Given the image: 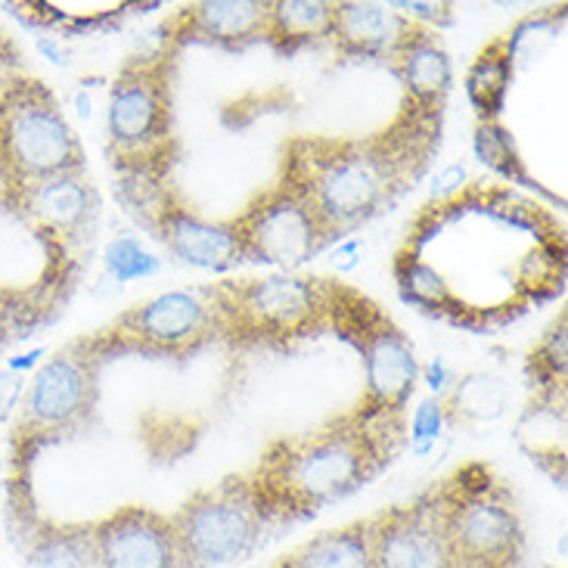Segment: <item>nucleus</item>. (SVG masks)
<instances>
[{"label":"nucleus","instance_id":"obj_2","mask_svg":"<svg viewBox=\"0 0 568 568\" xmlns=\"http://www.w3.org/2000/svg\"><path fill=\"white\" fill-rule=\"evenodd\" d=\"M404 442V414L361 407L307 435L283 438L252 473L267 528L295 523L364 488Z\"/></svg>","mask_w":568,"mask_h":568},{"label":"nucleus","instance_id":"obj_23","mask_svg":"<svg viewBox=\"0 0 568 568\" xmlns=\"http://www.w3.org/2000/svg\"><path fill=\"white\" fill-rule=\"evenodd\" d=\"M509 78H513V38H504V41H494L488 50H481V57L466 78V91L485 119L497 115L504 106Z\"/></svg>","mask_w":568,"mask_h":568},{"label":"nucleus","instance_id":"obj_7","mask_svg":"<svg viewBox=\"0 0 568 568\" xmlns=\"http://www.w3.org/2000/svg\"><path fill=\"white\" fill-rule=\"evenodd\" d=\"M221 333H227V323L217 292H162L143 305L128 307L91 342L103 357L112 352L184 357Z\"/></svg>","mask_w":568,"mask_h":568},{"label":"nucleus","instance_id":"obj_22","mask_svg":"<svg viewBox=\"0 0 568 568\" xmlns=\"http://www.w3.org/2000/svg\"><path fill=\"white\" fill-rule=\"evenodd\" d=\"M509 404V388L500 376L494 373H466L463 379L450 385L445 416L450 423H466V426H481L504 416Z\"/></svg>","mask_w":568,"mask_h":568},{"label":"nucleus","instance_id":"obj_30","mask_svg":"<svg viewBox=\"0 0 568 568\" xmlns=\"http://www.w3.org/2000/svg\"><path fill=\"white\" fill-rule=\"evenodd\" d=\"M463 181H466V169H460V165H450V169H445L438 178H435L432 200H445V196H450V193H457V190L463 186Z\"/></svg>","mask_w":568,"mask_h":568},{"label":"nucleus","instance_id":"obj_8","mask_svg":"<svg viewBox=\"0 0 568 568\" xmlns=\"http://www.w3.org/2000/svg\"><path fill=\"white\" fill-rule=\"evenodd\" d=\"M215 292L221 298L227 333L267 338L311 333L333 311V295H336V290L321 280L292 277V274L227 283Z\"/></svg>","mask_w":568,"mask_h":568},{"label":"nucleus","instance_id":"obj_21","mask_svg":"<svg viewBox=\"0 0 568 568\" xmlns=\"http://www.w3.org/2000/svg\"><path fill=\"white\" fill-rule=\"evenodd\" d=\"M22 538L31 568H93V525H38Z\"/></svg>","mask_w":568,"mask_h":568},{"label":"nucleus","instance_id":"obj_9","mask_svg":"<svg viewBox=\"0 0 568 568\" xmlns=\"http://www.w3.org/2000/svg\"><path fill=\"white\" fill-rule=\"evenodd\" d=\"M231 227L243 258L280 267L305 264L333 240L290 171L280 184L271 186L243 215L231 221Z\"/></svg>","mask_w":568,"mask_h":568},{"label":"nucleus","instance_id":"obj_31","mask_svg":"<svg viewBox=\"0 0 568 568\" xmlns=\"http://www.w3.org/2000/svg\"><path fill=\"white\" fill-rule=\"evenodd\" d=\"M426 379H429V388L435 392V395H442V392L447 388V383H454V379L447 376V369H445V364H442V361H435V364L426 369Z\"/></svg>","mask_w":568,"mask_h":568},{"label":"nucleus","instance_id":"obj_24","mask_svg":"<svg viewBox=\"0 0 568 568\" xmlns=\"http://www.w3.org/2000/svg\"><path fill=\"white\" fill-rule=\"evenodd\" d=\"M568 354V336H566V314L554 323V329L540 338V345L531 354V369H535V379H538L540 392H550V388H566V361Z\"/></svg>","mask_w":568,"mask_h":568},{"label":"nucleus","instance_id":"obj_16","mask_svg":"<svg viewBox=\"0 0 568 568\" xmlns=\"http://www.w3.org/2000/svg\"><path fill=\"white\" fill-rule=\"evenodd\" d=\"M174 41L246 47L267 41V0H202L174 16Z\"/></svg>","mask_w":568,"mask_h":568},{"label":"nucleus","instance_id":"obj_4","mask_svg":"<svg viewBox=\"0 0 568 568\" xmlns=\"http://www.w3.org/2000/svg\"><path fill=\"white\" fill-rule=\"evenodd\" d=\"M174 47L134 57L112 81L106 109L109 153L134 178L159 174L174 150Z\"/></svg>","mask_w":568,"mask_h":568},{"label":"nucleus","instance_id":"obj_15","mask_svg":"<svg viewBox=\"0 0 568 568\" xmlns=\"http://www.w3.org/2000/svg\"><path fill=\"white\" fill-rule=\"evenodd\" d=\"M10 205H16V212L34 221L41 231L53 233L62 246L84 243L93 233L97 212H100L97 190L84 171L60 174V178L26 186L19 193H10Z\"/></svg>","mask_w":568,"mask_h":568},{"label":"nucleus","instance_id":"obj_20","mask_svg":"<svg viewBox=\"0 0 568 568\" xmlns=\"http://www.w3.org/2000/svg\"><path fill=\"white\" fill-rule=\"evenodd\" d=\"M336 3L329 0H274L267 3V41L295 50L307 41L329 38Z\"/></svg>","mask_w":568,"mask_h":568},{"label":"nucleus","instance_id":"obj_1","mask_svg":"<svg viewBox=\"0 0 568 568\" xmlns=\"http://www.w3.org/2000/svg\"><path fill=\"white\" fill-rule=\"evenodd\" d=\"M438 115L407 103V112L383 134L367 140H314L290 159L292 178L302 184L329 236L379 215L416 181L438 146Z\"/></svg>","mask_w":568,"mask_h":568},{"label":"nucleus","instance_id":"obj_32","mask_svg":"<svg viewBox=\"0 0 568 568\" xmlns=\"http://www.w3.org/2000/svg\"><path fill=\"white\" fill-rule=\"evenodd\" d=\"M3 338H7V323H3V314H0V345H3Z\"/></svg>","mask_w":568,"mask_h":568},{"label":"nucleus","instance_id":"obj_12","mask_svg":"<svg viewBox=\"0 0 568 568\" xmlns=\"http://www.w3.org/2000/svg\"><path fill=\"white\" fill-rule=\"evenodd\" d=\"M134 215L143 217V224L162 240V246L169 248L174 258L193 267L224 271L243 262V252L231 224L205 221L196 212H190L181 200L165 196L159 186L153 193L134 200Z\"/></svg>","mask_w":568,"mask_h":568},{"label":"nucleus","instance_id":"obj_14","mask_svg":"<svg viewBox=\"0 0 568 568\" xmlns=\"http://www.w3.org/2000/svg\"><path fill=\"white\" fill-rule=\"evenodd\" d=\"M93 568H181L169 516L124 507L93 525Z\"/></svg>","mask_w":568,"mask_h":568},{"label":"nucleus","instance_id":"obj_19","mask_svg":"<svg viewBox=\"0 0 568 568\" xmlns=\"http://www.w3.org/2000/svg\"><path fill=\"white\" fill-rule=\"evenodd\" d=\"M274 568H373L369 523L364 519L336 531H323Z\"/></svg>","mask_w":568,"mask_h":568},{"label":"nucleus","instance_id":"obj_28","mask_svg":"<svg viewBox=\"0 0 568 568\" xmlns=\"http://www.w3.org/2000/svg\"><path fill=\"white\" fill-rule=\"evenodd\" d=\"M478 155L494 165V169H500L504 174H509V162H513V153H509V138L500 131V128H494V124H481L478 128V138H476Z\"/></svg>","mask_w":568,"mask_h":568},{"label":"nucleus","instance_id":"obj_27","mask_svg":"<svg viewBox=\"0 0 568 568\" xmlns=\"http://www.w3.org/2000/svg\"><path fill=\"white\" fill-rule=\"evenodd\" d=\"M404 286H407V292L414 295L416 302H426V305H442L447 298L445 280L419 262H410L407 274H404Z\"/></svg>","mask_w":568,"mask_h":568},{"label":"nucleus","instance_id":"obj_29","mask_svg":"<svg viewBox=\"0 0 568 568\" xmlns=\"http://www.w3.org/2000/svg\"><path fill=\"white\" fill-rule=\"evenodd\" d=\"M22 75V62H19V50H16L13 38L0 29V88L10 81V78Z\"/></svg>","mask_w":568,"mask_h":568},{"label":"nucleus","instance_id":"obj_13","mask_svg":"<svg viewBox=\"0 0 568 568\" xmlns=\"http://www.w3.org/2000/svg\"><path fill=\"white\" fill-rule=\"evenodd\" d=\"M367 523L373 568H460L442 531L435 494Z\"/></svg>","mask_w":568,"mask_h":568},{"label":"nucleus","instance_id":"obj_17","mask_svg":"<svg viewBox=\"0 0 568 568\" xmlns=\"http://www.w3.org/2000/svg\"><path fill=\"white\" fill-rule=\"evenodd\" d=\"M388 62L407 88V97H410L407 103L442 112L454 72H450V57H447L445 44L438 41L435 31L414 26L392 50Z\"/></svg>","mask_w":568,"mask_h":568},{"label":"nucleus","instance_id":"obj_5","mask_svg":"<svg viewBox=\"0 0 568 568\" xmlns=\"http://www.w3.org/2000/svg\"><path fill=\"white\" fill-rule=\"evenodd\" d=\"M181 568H227L255 554L267 531L252 478H224L169 516Z\"/></svg>","mask_w":568,"mask_h":568},{"label":"nucleus","instance_id":"obj_26","mask_svg":"<svg viewBox=\"0 0 568 568\" xmlns=\"http://www.w3.org/2000/svg\"><path fill=\"white\" fill-rule=\"evenodd\" d=\"M447 426L445 404L438 398L419 400L414 407V416H410V447L416 454H426L435 447V442L442 438V432Z\"/></svg>","mask_w":568,"mask_h":568},{"label":"nucleus","instance_id":"obj_10","mask_svg":"<svg viewBox=\"0 0 568 568\" xmlns=\"http://www.w3.org/2000/svg\"><path fill=\"white\" fill-rule=\"evenodd\" d=\"M100 361L103 354L93 348L91 338L72 342L65 352L50 357L31 379L19 416V435L34 442L78 429L97 404Z\"/></svg>","mask_w":568,"mask_h":568},{"label":"nucleus","instance_id":"obj_18","mask_svg":"<svg viewBox=\"0 0 568 568\" xmlns=\"http://www.w3.org/2000/svg\"><path fill=\"white\" fill-rule=\"evenodd\" d=\"M410 29L414 22L404 19L395 3L348 0L336 3L329 38L348 57H392V50Z\"/></svg>","mask_w":568,"mask_h":568},{"label":"nucleus","instance_id":"obj_25","mask_svg":"<svg viewBox=\"0 0 568 568\" xmlns=\"http://www.w3.org/2000/svg\"><path fill=\"white\" fill-rule=\"evenodd\" d=\"M109 271L119 280H134V277H150L159 271V258H153L146 248L140 246L138 240H115L106 252Z\"/></svg>","mask_w":568,"mask_h":568},{"label":"nucleus","instance_id":"obj_6","mask_svg":"<svg viewBox=\"0 0 568 568\" xmlns=\"http://www.w3.org/2000/svg\"><path fill=\"white\" fill-rule=\"evenodd\" d=\"M435 500L457 566L523 568L525 531L519 509L507 488L488 478V473H478V481L450 478L447 488L435 491Z\"/></svg>","mask_w":568,"mask_h":568},{"label":"nucleus","instance_id":"obj_3","mask_svg":"<svg viewBox=\"0 0 568 568\" xmlns=\"http://www.w3.org/2000/svg\"><path fill=\"white\" fill-rule=\"evenodd\" d=\"M84 171L81 140L44 81L16 75L0 88V184L7 193Z\"/></svg>","mask_w":568,"mask_h":568},{"label":"nucleus","instance_id":"obj_11","mask_svg":"<svg viewBox=\"0 0 568 568\" xmlns=\"http://www.w3.org/2000/svg\"><path fill=\"white\" fill-rule=\"evenodd\" d=\"M345 333H357V348L364 354L367 367V395H364V414H404V404L414 395L419 379V361L414 345L385 321L373 305L357 298L352 321L342 326Z\"/></svg>","mask_w":568,"mask_h":568}]
</instances>
